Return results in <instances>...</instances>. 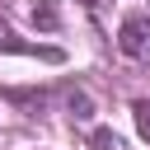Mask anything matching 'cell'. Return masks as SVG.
Segmentation results:
<instances>
[{
	"label": "cell",
	"instance_id": "1",
	"mask_svg": "<svg viewBox=\"0 0 150 150\" xmlns=\"http://www.w3.org/2000/svg\"><path fill=\"white\" fill-rule=\"evenodd\" d=\"M117 47H122V56L150 66V14H127L117 28Z\"/></svg>",
	"mask_w": 150,
	"mask_h": 150
},
{
	"label": "cell",
	"instance_id": "2",
	"mask_svg": "<svg viewBox=\"0 0 150 150\" xmlns=\"http://www.w3.org/2000/svg\"><path fill=\"white\" fill-rule=\"evenodd\" d=\"M0 52H19V56H42V61H61L56 47H38V42H19V33L0 19Z\"/></svg>",
	"mask_w": 150,
	"mask_h": 150
},
{
	"label": "cell",
	"instance_id": "3",
	"mask_svg": "<svg viewBox=\"0 0 150 150\" xmlns=\"http://www.w3.org/2000/svg\"><path fill=\"white\" fill-rule=\"evenodd\" d=\"M131 112H136V131H141V141H150V98H136Z\"/></svg>",
	"mask_w": 150,
	"mask_h": 150
},
{
	"label": "cell",
	"instance_id": "4",
	"mask_svg": "<svg viewBox=\"0 0 150 150\" xmlns=\"http://www.w3.org/2000/svg\"><path fill=\"white\" fill-rule=\"evenodd\" d=\"M66 103H70V112H75L80 122H89V117H94V108H89V98H84L80 89H75V94H66Z\"/></svg>",
	"mask_w": 150,
	"mask_h": 150
},
{
	"label": "cell",
	"instance_id": "5",
	"mask_svg": "<svg viewBox=\"0 0 150 150\" xmlns=\"http://www.w3.org/2000/svg\"><path fill=\"white\" fill-rule=\"evenodd\" d=\"M33 19H38L42 28H56V9H52V5H42V9H33Z\"/></svg>",
	"mask_w": 150,
	"mask_h": 150
},
{
	"label": "cell",
	"instance_id": "6",
	"mask_svg": "<svg viewBox=\"0 0 150 150\" xmlns=\"http://www.w3.org/2000/svg\"><path fill=\"white\" fill-rule=\"evenodd\" d=\"M94 145H98V150H117V136H112V131H94Z\"/></svg>",
	"mask_w": 150,
	"mask_h": 150
}]
</instances>
